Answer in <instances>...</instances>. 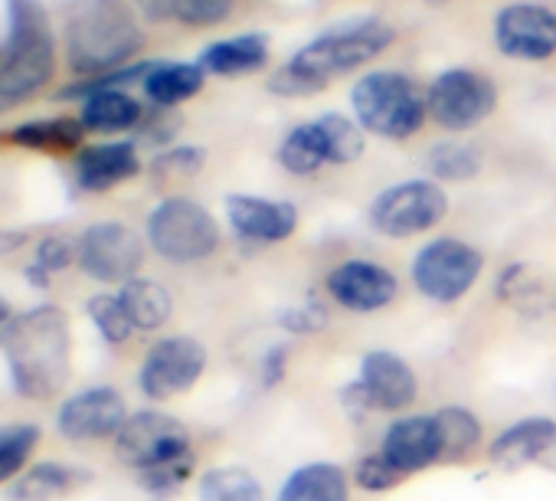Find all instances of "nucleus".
<instances>
[{
	"label": "nucleus",
	"mask_w": 556,
	"mask_h": 501,
	"mask_svg": "<svg viewBox=\"0 0 556 501\" xmlns=\"http://www.w3.org/2000/svg\"><path fill=\"white\" fill-rule=\"evenodd\" d=\"M144 266V242L141 236L118 223V220H105V223H92L89 229H83L79 236V270L105 286H125L131 283Z\"/></svg>",
	"instance_id": "1a4fd4ad"
},
{
	"label": "nucleus",
	"mask_w": 556,
	"mask_h": 501,
	"mask_svg": "<svg viewBox=\"0 0 556 501\" xmlns=\"http://www.w3.org/2000/svg\"><path fill=\"white\" fill-rule=\"evenodd\" d=\"M429 171L439 180H471L481 171V151L462 141H445L429 151Z\"/></svg>",
	"instance_id": "c9c22d12"
},
{
	"label": "nucleus",
	"mask_w": 556,
	"mask_h": 501,
	"mask_svg": "<svg viewBox=\"0 0 556 501\" xmlns=\"http://www.w3.org/2000/svg\"><path fill=\"white\" fill-rule=\"evenodd\" d=\"M396 276L377 263H367V260H351V263H341L338 270H331L328 276V292L331 299L348 309V312H380L387 309L393 299H396Z\"/></svg>",
	"instance_id": "2eb2a0df"
},
{
	"label": "nucleus",
	"mask_w": 556,
	"mask_h": 501,
	"mask_svg": "<svg viewBox=\"0 0 556 501\" xmlns=\"http://www.w3.org/2000/svg\"><path fill=\"white\" fill-rule=\"evenodd\" d=\"M494 86L475 70H448L426 92L429 118L445 131H468L481 125L494 112Z\"/></svg>",
	"instance_id": "f8f14e48"
},
{
	"label": "nucleus",
	"mask_w": 556,
	"mask_h": 501,
	"mask_svg": "<svg viewBox=\"0 0 556 501\" xmlns=\"http://www.w3.org/2000/svg\"><path fill=\"white\" fill-rule=\"evenodd\" d=\"M315 122H318V128L325 135V148H328V161L331 164H351V161L361 158V151H364L361 125H354L351 118L334 115V112H328V115H321Z\"/></svg>",
	"instance_id": "f704fd0d"
},
{
	"label": "nucleus",
	"mask_w": 556,
	"mask_h": 501,
	"mask_svg": "<svg viewBox=\"0 0 556 501\" xmlns=\"http://www.w3.org/2000/svg\"><path fill=\"white\" fill-rule=\"evenodd\" d=\"M364 397L370 400L374 410L383 413H403L416 400V374L413 367L393 354V351H367L361 358V377H357Z\"/></svg>",
	"instance_id": "dca6fc26"
},
{
	"label": "nucleus",
	"mask_w": 556,
	"mask_h": 501,
	"mask_svg": "<svg viewBox=\"0 0 556 501\" xmlns=\"http://www.w3.org/2000/svg\"><path fill=\"white\" fill-rule=\"evenodd\" d=\"M275 322H278V328L289 331V335H318L328 325V312H325V305L308 302V305L282 309Z\"/></svg>",
	"instance_id": "4c0bfd02"
},
{
	"label": "nucleus",
	"mask_w": 556,
	"mask_h": 501,
	"mask_svg": "<svg viewBox=\"0 0 556 501\" xmlns=\"http://www.w3.org/2000/svg\"><path fill=\"white\" fill-rule=\"evenodd\" d=\"M497 299L520 312H546V286L533 276L530 266H510L497 283Z\"/></svg>",
	"instance_id": "72a5a7b5"
},
{
	"label": "nucleus",
	"mask_w": 556,
	"mask_h": 501,
	"mask_svg": "<svg viewBox=\"0 0 556 501\" xmlns=\"http://www.w3.org/2000/svg\"><path fill=\"white\" fill-rule=\"evenodd\" d=\"M448 213V197L435 180H403L387 187L374 203H370V223L383 236H416L442 223Z\"/></svg>",
	"instance_id": "9d476101"
},
{
	"label": "nucleus",
	"mask_w": 556,
	"mask_h": 501,
	"mask_svg": "<svg viewBox=\"0 0 556 501\" xmlns=\"http://www.w3.org/2000/svg\"><path fill=\"white\" fill-rule=\"evenodd\" d=\"M203 371H206V348L190 335H170L148 348L138 371V387L148 400L161 403L193 390Z\"/></svg>",
	"instance_id": "9b49d317"
},
{
	"label": "nucleus",
	"mask_w": 556,
	"mask_h": 501,
	"mask_svg": "<svg viewBox=\"0 0 556 501\" xmlns=\"http://www.w3.org/2000/svg\"><path fill=\"white\" fill-rule=\"evenodd\" d=\"M553 449H556V419L527 416L510 423L504 433H497V439H491L488 462L501 472H517L523 465L540 462Z\"/></svg>",
	"instance_id": "a211bd4d"
},
{
	"label": "nucleus",
	"mask_w": 556,
	"mask_h": 501,
	"mask_svg": "<svg viewBox=\"0 0 556 501\" xmlns=\"http://www.w3.org/2000/svg\"><path fill=\"white\" fill-rule=\"evenodd\" d=\"M286 361H289V348L286 345L268 348V354L262 358V384L265 387H275L278 380L286 377Z\"/></svg>",
	"instance_id": "ea45409f"
},
{
	"label": "nucleus",
	"mask_w": 556,
	"mask_h": 501,
	"mask_svg": "<svg viewBox=\"0 0 556 501\" xmlns=\"http://www.w3.org/2000/svg\"><path fill=\"white\" fill-rule=\"evenodd\" d=\"M403 478H406V475L396 472L383 452H370V455L357 459V465H354V481H357V488H364V491H390V488H396Z\"/></svg>",
	"instance_id": "e433bc0d"
},
{
	"label": "nucleus",
	"mask_w": 556,
	"mask_h": 501,
	"mask_svg": "<svg viewBox=\"0 0 556 501\" xmlns=\"http://www.w3.org/2000/svg\"><path fill=\"white\" fill-rule=\"evenodd\" d=\"M0 354L11 384L24 400H53L66 390L73 371L70 315L60 305H34L0 322Z\"/></svg>",
	"instance_id": "f257e3e1"
},
{
	"label": "nucleus",
	"mask_w": 556,
	"mask_h": 501,
	"mask_svg": "<svg viewBox=\"0 0 556 501\" xmlns=\"http://www.w3.org/2000/svg\"><path fill=\"white\" fill-rule=\"evenodd\" d=\"M148 242L170 266H193L216 253L219 226L206 206L187 197L157 203L148 216Z\"/></svg>",
	"instance_id": "0eeeda50"
},
{
	"label": "nucleus",
	"mask_w": 556,
	"mask_h": 501,
	"mask_svg": "<svg viewBox=\"0 0 556 501\" xmlns=\"http://www.w3.org/2000/svg\"><path fill=\"white\" fill-rule=\"evenodd\" d=\"M200 148H180V151H167L154 161V174H164L170 171L174 177H187L200 167Z\"/></svg>",
	"instance_id": "58836bf2"
},
{
	"label": "nucleus",
	"mask_w": 556,
	"mask_h": 501,
	"mask_svg": "<svg viewBox=\"0 0 556 501\" xmlns=\"http://www.w3.org/2000/svg\"><path fill=\"white\" fill-rule=\"evenodd\" d=\"M141 122V105L138 99H131L122 89H105V92H92L83 102V128L89 131H128Z\"/></svg>",
	"instance_id": "bb28decb"
},
{
	"label": "nucleus",
	"mask_w": 556,
	"mask_h": 501,
	"mask_svg": "<svg viewBox=\"0 0 556 501\" xmlns=\"http://www.w3.org/2000/svg\"><path fill=\"white\" fill-rule=\"evenodd\" d=\"M128 403L125 397L109 387H86L63 400L56 413V429L70 442H96V439H115L122 426L128 423Z\"/></svg>",
	"instance_id": "ddd939ff"
},
{
	"label": "nucleus",
	"mask_w": 556,
	"mask_h": 501,
	"mask_svg": "<svg viewBox=\"0 0 556 501\" xmlns=\"http://www.w3.org/2000/svg\"><path fill=\"white\" fill-rule=\"evenodd\" d=\"M278 161H282V167L292 174H315L325 164H331L318 122H305V125L292 128L282 138V145H278Z\"/></svg>",
	"instance_id": "c85d7f7f"
},
{
	"label": "nucleus",
	"mask_w": 556,
	"mask_h": 501,
	"mask_svg": "<svg viewBox=\"0 0 556 501\" xmlns=\"http://www.w3.org/2000/svg\"><path fill=\"white\" fill-rule=\"evenodd\" d=\"M226 216L236 236L252 239V242H282L299 229V210L289 200L236 193L226 200Z\"/></svg>",
	"instance_id": "f3484780"
},
{
	"label": "nucleus",
	"mask_w": 556,
	"mask_h": 501,
	"mask_svg": "<svg viewBox=\"0 0 556 501\" xmlns=\"http://www.w3.org/2000/svg\"><path fill=\"white\" fill-rule=\"evenodd\" d=\"M43 439V429L37 423H8V426H0V481H14L27 459L37 452Z\"/></svg>",
	"instance_id": "7c9ffc66"
},
{
	"label": "nucleus",
	"mask_w": 556,
	"mask_h": 501,
	"mask_svg": "<svg viewBox=\"0 0 556 501\" xmlns=\"http://www.w3.org/2000/svg\"><path fill=\"white\" fill-rule=\"evenodd\" d=\"M92 472L83 465H70V462H37L30 468H24L14 481H8L4 498L8 501H63L66 494L92 485Z\"/></svg>",
	"instance_id": "aec40b11"
},
{
	"label": "nucleus",
	"mask_w": 556,
	"mask_h": 501,
	"mask_svg": "<svg viewBox=\"0 0 556 501\" xmlns=\"http://www.w3.org/2000/svg\"><path fill=\"white\" fill-rule=\"evenodd\" d=\"M268 60V50H265V37L258 34H242V37H232V40H219L213 47H206L200 53V70L203 73H213V76H223V79H232V76H249V73H258Z\"/></svg>",
	"instance_id": "5701e85b"
},
{
	"label": "nucleus",
	"mask_w": 556,
	"mask_h": 501,
	"mask_svg": "<svg viewBox=\"0 0 556 501\" xmlns=\"http://www.w3.org/2000/svg\"><path fill=\"white\" fill-rule=\"evenodd\" d=\"M432 419H435V433H439V455H442L439 462L442 465L465 462L484 436L481 419L468 406H455V403L442 406L432 413Z\"/></svg>",
	"instance_id": "b1692460"
},
{
	"label": "nucleus",
	"mask_w": 556,
	"mask_h": 501,
	"mask_svg": "<svg viewBox=\"0 0 556 501\" xmlns=\"http://www.w3.org/2000/svg\"><path fill=\"white\" fill-rule=\"evenodd\" d=\"M481 270H484V256L475 246L442 236L419 249L409 266V276L419 296L439 305H452L475 289Z\"/></svg>",
	"instance_id": "6e6552de"
},
{
	"label": "nucleus",
	"mask_w": 556,
	"mask_h": 501,
	"mask_svg": "<svg viewBox=\"0 0 556 501\" xmlns=\"http://www.w3.org/2000/svg\"><path fill=\"white\" fill-rule=\"evenodd\" d=\"M141 171L138 151L131 141H105L83 148L76 154V184L89 193L112 190L115 184L135 177Z\"/></svg>",
	"instance_id": "412c9836"
},
{
	"label": "nucleus",
	"mask_w": 556,
	"mask_h": 501,
	"mask_svg": "<svg viewBox=\"0 0 556 501\" xmlns=\"http://www.w3.org/2000/svg\"><path fill=\"white\" fill-rule=\"evenodd\" d=\"M380 452L390 459V465L403 475H416L426 472L429 465H435L439 455V433H435V419L432 416H403L393 419L390 429L383 433V446Z\"/></svg>",
	"instance_id": "6ab92c4d"
},
{
	"label": "nucleus",
	"mask_w": 556,
	"mask_h": 501,
	"mask_svg": "<svg viewBox=\"0 0 556 501\" xmlns=\"http://www.w3.org/2000/svg\"><path fill=\"white\" fill-rule=\"evenodd\" d=\"M348 472L334 462L299 465L278 488V501H348Z\"/></svg>",
	"instance_id": "4be33fe9"
},
{
	"label": "nucleus",
	"mask_w": 556,
	"mask_h": 501,
	"mask_svg": "<svg viewBox=\"0 0 556 501\" xmlns=\"http://www.w3.org/2000/svg\"><path fill=\"white\" fill-rule=\"evenodd\" d=\"M56 70V43L34 0H17L0 63V109H14L37 96Z\"/></svg>",
	"instance_id": "39448f33"
},
{
	"label": "nucleus",
	"mask_w": 556,
	"mask_h": 501,
	"mask_svg": "<svg viewBox=\"0 0 556 501\" xmlns=\"http://www.w3.org/2000/svg\"><path fill=\"white\" fill-rule=\"evenodd\" d=\"M197 491L200 501H265L262 481L242 465H219L203 472Z\"/></svg>",
	"instance_id": "c756f323"
},
{
	"label": "nucleus",
	"mask_w": 556,
	"mask_h": 501,
	"mask_svg": "<svg viewBox=\"0 0 556 501\" xmlns=\"http://www.w3.org/2000/svg\"><path fill=\"white\" fill-rule=\"evenodd\" d=\"M203 76L206 73L200 70V63H154L141 83H144V96L154 105L170 109L193 99L203 89Z\"/></svg>",
	"instance_id": "393cba45"
},
{
	"label": "nucleus",
	"mask_w": 556,
	"mask_h": 501,
	"mask_svg": "<svg viewBox=\"0 0 556 501\" xmlns=\"http://www.w3.org/2000/svg\"><path fill=\"white\" fill-rule=\"evenodd\" d=\"M494 43L510 60H549L556 53V14L536 4H510L494 21Z\"/></svg>",
	"instance_id": "4468645a"
},
{
	"label": "nucleus",
	"mask_w": 556,
	"mask_h": 501,
	"mask_svg": "<svg viewBox=\"0 0 556 501\" xmlns=\"http://www.w3.org/2000/svg\"><path fill=\"white\" fill-rule=\"evenodd\" d=\"M86 315H89V322L96 325V331H99V338L105 345H125L131 338L135 322H131V315H128V309H125V302H122L118 292H99V296H92L86 302Z\"/></svg>",
	"instance_id": "473e14b6"
},
{
	"label": "nucleus",
	"mask_w": 556,
	"mask_h": 501,
	"mask_svg": "<svg viewBox=\"0 0 556 501\" xmlns=\"http://www.w3.org/2000/svg\"><path fill=\"white\" fill-rule=\"evenodd\" d=\"M351 105H354L361 128L380 138H393V141L413 138L429 115L426 96L419 92V86L409 76L390 73V70L367 73L354 86Z\"/></svg>",
	"instance_id": "423d86ee"
},
{
	"label": "nucleus",
	"mask_w": 556,
	"mask_h": 501,
	"mask_svg": "<svg viewBox=\"0 0 556 501\" xmlns=\"http://www.w3.org/2000/svg\"><path fill=\"white\" fill-rule=\"evenodd\" d=\"M73 263H79V239H70L63 233H53V236H43L37 242V256L34 263L27 266V279L37 286V289H47L53 273H63L70 270Z\"/></svg>",
	"instance_id": "2f4dec72"
},
{
	"label": "nucleus",
	"mask_w": 556,
	"mask_h": 501,
	"mask_svg": "<svg viewBox=\"0 0 556 501\" xmlns=\"http://www.w3.org/2000/svg\"><path fill=\"white\" fill-rule=\"evenodd\" d=\"M144 37L122 0H79L66 24V60L83 79L118 73L141 50Z\"/></svg>",
	"instance_id": "20e7f679"
},
{
	"label": "nucleus",
	"mask_w": 556,
	"mask_h": 501,
	"mask_svg": "<svg viewBox=\"0 0 556 501\" xmlns=\"http://www.w3.org/2000/svg\"><path fill=\"white\" fill-rule=\"evenodd\" d=\"M11 145L43 151V154H60L73 151L83 141V122H66V118H47V122H24L8 131Z\"/></svg>",
	"instance_id": "cd10ccee"
},
{
	"label": "nucleus",
	"mask_w": 556,
	"mask_h": 501,
	"mask_svg": "<svg viewBox=\"0 0 556 501\" xmlns=\"http://www.w3.org/2000/svg\"><path fill=\"white\" fill-rule=\"evenodd\" d=\"M390 40H393V30L380 21H361L344 30L325 34L321 40L308 43L302 53H295L292 63L278 70L268 79V89L286 99L321 92L334 76L361 70L374 57H380Z\"/></svg>",
	"instance_id": "7ed1b4c3"
},
{
	"label": "nucleus",
	"mask_w": 556,
	"mask_h": 501,
	"mask_svg": "<svg viewBox=\"0 0 556 501\" xmlns=\"http://www.w3.org/2000/svg\"><path fill=\"white\" fill-rule=\"evenodd\" d=\"M118 296H122V302H125V309H128L138 331H157L174 315V299L157 279L135 276L131 283H125L118 289Z\"/></svg>",
	"instance_id": "a878e982"
},
{
	"label": "nucleus",
	"mask_w": 556,
	"mask_h": 501,
	"mask_svg": "<svg viewBox=\"0 0 556 501\" xmlns=\"http://www.w3.org/2000/svg\"><path fill=\"white\" fill-rule=\"evenodd\" d=\"M115 459L131 468L141 488L154 498L174 494L197 465L187 426L157 410H138L128 416L115 436Z\"/></svg>",
	"instance_id": "f03ea898"
}]
</instances>
